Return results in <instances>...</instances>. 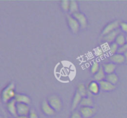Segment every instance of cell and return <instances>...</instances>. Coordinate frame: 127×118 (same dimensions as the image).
I'll list each match as a JSON object with an SVG mask.
<instances>
[{"instance_id": "cell-1", "label": "cell", "mask_w": 127, "mask_h": 118, "mask_svg": "<svg viewBox=\"0 0 127 118\" xmlns=\"http://www.w3.org/2000/svg\"><path fill=\"white\" fill-rule=\"evenodd\" d=\"M16 94L15 91V84L13 82L9 83L2 92V100L4 103H8L14 99Z\"/></svg>"}, {"instance_id": "cell-2", "label": "cell", "mask_w": 127, "mask_h": 118, "mask_svg": "<svg viewBox=\"0 0 127 118\" xmlns=\"http://www.w3.org/2000/svg\"><path fill=\"white\" fill-rule=\"evenodd\" d=\"M48 102L52 108L55 111H59L62 107V103L60 99L56 95H52L48 97Z\"/></svg>"}, {"instance_id": "cell-3", "label": "cell", "mask_w": 127, "mask_h": 118, "mask_svg": "<svg viewBox=\"0 0 127 118\" xmlns=\"http://www.w3.org/2000/svg\"><path fill=\"white\" fill-rule=\"evenodd\" d=\"M67 19H68V25L72 32L74 34H76L79 31V27H80V24L78 21L73 16H70V15L67 16Z\"/></svg>"}, {"instance_id": "cell-4", "label": "cell", "mask_w": 127, "mask_h": 118, "mask_svg": "<svg viewBox=\"0 0 127 118\" xmlns=\"http://www.w3.org/2000/svg\"><path fill=\"white\" fill-rule=\"evenodd\" d=\"M79 112L83 118H90L94 115L96 109L93 107H81Z\"/></svg>"}, {"instance_id": "cell-5", "label": "cell", "mask_w": 127, "mask_h": 118, "mask_svg": "<svg viewBox=\"0 0 127 118\" xmlns=\"http://www.w3.org/2000/svg\"><path fill=\"white\" fill-rule=\"evenodd\" d=\"M120 23L118 21H114V22H110L107 26H105V27L104 29L102 32V35L105 36L107 34H108L114 31L115 30L118 29L119 26H120Z\"/></svg>"}, {"instance_id": "cell-6", "label": "cell", "mask_w": 127, "mask_h": 118, "mask_svg": "<svg viewBox=\"0 0 127 118\" xmlns=\"http://www.w3.org/2000/svg\"><path fill=\"white\" fill-rule=\"evenodd\" d=\"M17 113L18 116H27L29 114L30 108L28 104H23V103H17Z\"/></svg>"}, {"instance_id": "cell-7", "label": "cell", "mask_w": 127, "mask_h": 118, "mask_svg": "<svg viewBox=\"0 0 127 118\" xmlns=\"http://www.w3.org/2000/svg\"><path fill=\"white\" fill-rule=\"evenodd\" d=\"M42 109L43 113L47 116H52L55 114V111L52 108L47 101L44 100L42 103Z\"/></svg>"}, {"instance_id": "cell-8", "label": "cell", "mask_w": 127, "mask_h": 118, "mask_svg": "<svg viewBox=\"0 0 127 118\" xmlns=\"http://www.w3.org/2000/svg\"><path fill=\"white\" fill-rule=\"evenodd\" d=\"M73 16L78 21L81 28L84 29L87 27L88 22H87V19L86 16H84V14H83V13L80 12H78L73 14Z\"/></svg>"}, {"instance_id": "cell-9", "label": "cell", "mask_w": 127, "mask_h": 118, "mask_svg": "<svg viewBox=\"0 0 127 118\" xmlns=\"http://www.w3.org/2000/svg\"><path fill=\"white\" fill-rule=\"evenodd\" d=\"M16 104H17V102H16V99H12V100H11L7 103V108L8 111L11 113V115L17 118L18 115H17V106H16Z\"/></svg>"}, {"instance_id": "cell-10", "label": "cell", "mask_w": 127, "mask_h": 118, "mask_svg": "<svg viewBox=\"0 0 127 118\" xmlns=\"http://www.w3.org/2000/svg\"><path fill=\"white\" fill-rule=\"evenodd\" d=\"M100 89L105 91H110L115 89V85L112 84L107 80H102L99 82Z\"/></svg>"}, {"instance_id": "cell-11", "label": "cell", "mask_w": 127, "mask_h": 118, "mask_svg": "<svg viewBox=\"0 0 127 118\" xmlns=\"http://www.w3.org/2000/svg\"><path fill=\"white\" fill-rule=\"evenodd\" d=\"M120 31L119 29L115 30L113 32H110V33L107 34L106 36H104V40L107 42H113L114 40H116L117 36L120 34Z\"/></svg>"}, {"instance_id": "cell-12", "label": "cell", "mask_w": 127, "mask_h": 118, "mask_svg": "<svg viewBox=\"0 0 127 118\" xmlns=\"http://www.w3.org/2000/svg\"><path fill=\"white\" fill-rule=\"evenodd\" d=\"M100 88L99 84L96 81H91L88 85V90L94 94H97L99 93Z\"/></svg>"}, {"instance_id": "cell-13", "label": "cell", "mask_w": 127, "mask_h": 118, "mask_svg": "<svg viewBox=\"0 0 127 118\" xmlns=\"http://www.w3.org/2000/svg\"><path fill=\"white\" fill-rule=\"evenodd\" d=\"M17 103H23V104H29L31 103V99L29 96L22 94H16L14 98Z\"/></svg>"}, {"instance_id": "cell-14", "label": "cell", "mask_w": 127, "mask_h": 118, "mask_svg": "<svg viewBox=\"0 0 127 118\" xmlns=\"http://www.w3.org/2000/svg\"><path fill=\"white\" fill-rule=\"evenodd\" d=\"M110 60L114 63H119V64L124 63L126 61L124 55L120 54V53H115V54L112 55L110 57Z\"/></svg>"}, {"instance_id": "cell-15", "label": "cell", "mask_w": 127, "mask_h": 118, "mask_svg": "<svg viewBox=\"0 0 127 118\" xmlns=\"http://www.w3.org/2000/svg\"><path fill=\"white\" fill-rule=\"evenodd\" d=\"M103 68L105 73L107 75L114 73L116 68V65L114 63H108L103 65Z\"/></svg>"}, {"instance_id": "cell-16", "label": "cell", "mask_w": 127, "mask_h": 118, "mask_svg": "<svg viewBox=\"0 0 127 118\" xmlns=\"http://www.w3.org/2000/svg\"><path fill=\"white\" fill-rule=\"evenodd\" d=\"M94 78L95 81H97L99 82L100 81L104 80V79L106 78V76H105V73L104 72L103 67H100L99 70L95 75H94Z\"/></svg>"}, {"instance_id": "cell-17", "label": "cell", "mask_w": 127, "mask_h": 118, "mask_svg": "<svg viewBox=\"0 0 127 118\" xmlns=\"http://www.w3.org/2000/svg\"><path fill=\"white\" fill-rule=\"evenodd\" d=\"M80 105L82 107H93L94 102L91 97H83L80 103Z\"/></svg>"}, {"instance_id": "cell-18", "label": "cell", "mask_w": 127, "mask_h": 118, "mask_svg": "<svg viewBox=\"0 0 127 118\" xmlns=\"http://www.w3.org/2000/svg\"><path fill=\"white\" fill-rule=\"evenodd\" d=\"M83 98V97L80 95L78 91L76 93L75 95H74V98H73V103H72V109L74 110L76 108H77L79 104H80L81 101V99Z\"/></svg>"}, {"instance_id": "cell-19", "label": "cell", "mask_w": 127, "mask_h": 118, "mask_svg": "<svg viewBox=\"0 0 127 118\" xmlns=\"http://www.w3.org/2000/svg\"><path fill=\"white\" fill-rule=\"evenodd\" d=\"M105 80L115 85L117 83L118 81H119V77H117V75L115 73H112V74L107 75L106 76V78H105Z\"/></svg>"}, {"instance_id": "cell-20", "label": "cell", "mask_w": 127, "mask_h": 118, "mask_svg": "<svg viewBox=\"0 0 127 118\" xmlns=\"http://www.w3.org/2000/svg\"><path fill=\"white\" fill-rule=\"evenodd\" d=\"M69 12V13L72 14H74V13L79 12V7H78V3L76 1H74V0L70 1Z\"/></svg>"}, {"instance_id": "cell-21", "label": "cell", "mask_w": 127, "mask_h": 118, "mask_svg": "<svg viewBox=\"0 0 127 118\" xmlns=\"http://www.w3.org/2000/svg\"><path fill=\"white\" fill-rule=\"evenodd\" d=\"M126 37L122 34H120L116 38V40H115V42L117 43L119 47H121V46L125 45L126 43Z\"/></svg>"}, {"instance_id": "cell-22", "label": "cell", "mask_w": 127, "mask_h": 118, "mask_svg": "<svg viewBox=\"0 0 127 118\" xmlns=\"http://www.w3.org/2000/svg\"><path fill=\"white\" fill-rule=\"evenodd\" d=\"M77 91L80 94V95L82 97H86L87 94H88V90H87L85 85L83 83H80L78 85Z\"/></svg>"}, {"instance_id": "cell-23", "label": "cell", "mask_w": 127, "mask_h": 118, "mask_svg": "<svg viewBox=\"0 0 127 118\" xmlns=\"http://www.w3.org/2000/svg\"><path fill=\"white\" fill-rule=\"evenodd\" d=\"M119 48V46L118 45L116 42H113V43H112V44L110 45V47H109V50H110V53L112 55L115 54V53L118 52Z\"/></svg>"}, {"instance_id": "cell-24", "label": "cell", "mask_w": 127, "mask_h": 118, "mask_svg": "<svg viewBox=\"0 0 127 118\" xmlns=\"http://www.w3.org/2000/svg\"><path fill=\"white\" fill-rule=\"evenodd\" d=\"M69 6H70V1L68 0H63L62 1V7L63 11L65 12L69 11Z\"/></svg>"}, {"instance_id": "cell-25", "label": "cell", "mask_w": 127, "mask_h": 118, "mask_svg": "<svg viewBox=\"0 0 127 118\" xmlns=\"http://www.w3.org/2000/svg\"><path fill=\"white\" fill-rule=\"evenodd\" d=\"M100 66H99V64L98 62H94L93 63L91 66V73L95 75L98 71L100 69Z\"/></svg>"}, {"instance_id": "cell-26", "label": "cell", "mask_w": 127, "mask_h": 118, "mask_svg": "<svg viewBox=\"0 0 127 118\" xmlns=\"http://www.w3.org/2000/svg\"><path fill=\"white\" fill-rule=\"evenodd\" d=\"M127 51V43H125L124 45L121 46V47H119V50H118V53H120V54H122L124 53L125 52Z\"/></svg>"}, {"instance_id": "cell-27", "label": "cell", "mask_w": 127, "mask_h": 118, "mask_svg": "<svg viewBox=\"0 0 127 118\" xmlns=\"http://www.w3.org/2000/svg\"><path fill=\"white\" fill-rule=\"evenodd\" d=\"M70 118H83V117H82L80 112L78 111H75L72 113Z\"/></svg>"}, {"instance_id": "cell-28", "label": "cell", "mask_w": 127, "mask_h": 118, "mask_svg": "<svg viewBox=\"0 0 127 118\" xmlns=\"http://www.w3.org/2000/svg\"><path fill=\"white\" fill-rule=\"evenodd\" d=\"M29 118H38V115H37V113H36L34 109H31V111H30Z\"/></svg>"}, {"instance_id": "cell-29", "label": "cell", "mask_w": 127, "mask_h": 118, "mask_svg": "<svg viewBox=\"0 0 127 118\" xmlns=\"http://www.w3.org/2000/svg\"><path fill=\"white\" fill-rule=\"evenodd\" d=\"M120 26L124 32L127 33V23L126 22H120Z\"/></svg>"}, {"instance_id": "cell-30", "label": "cell", "mask_w": 127, "mask_h": 118, "mask_svg": "<svg viewBox=\"0 0 127 118\" xmlns=\"http://www.w3.org/2000/svg\"><path fill=\"white\" fill-rule=\"evenodd\" d=\"M17 118H29V116H17Z\"/></svg>"}, {"instance_id": "cell-31", "label": "cell", "mask_w": 127, "mask_h": 118, "mask_svg": "<svg viewBox=\"0 0 127 118\" xmlns=\"http://www.w3.org/2000/svg\"><path fill=\"white\" fill-rule=\"evenodd\" d=\"M124 56H125V59H126V62H127V52H125V53H124Z\"/></svg>"}, {"instance_id": "cell-32", "label": "cell", "mask_w": 127, "mask_h": 118, "mask_svg": "<svg viewBox=\"0 0 127 118\" xmlns=\"http://www.w3.org/2000/svg\"><path fill=\"white\" fill-rule=\"evenodd\" d=\"M126 39H127V36L126 37Z\"/></svg>"}, {"instance_id": "cell-33", "label": "cell", "mask_w": 127, "mask_h": 118, "mask_svg": "<svg viewBox=\"0 0 127 118\" xmlns=\"http://www.w3.org/2000/svg\"></svg>"}]
</instances>
